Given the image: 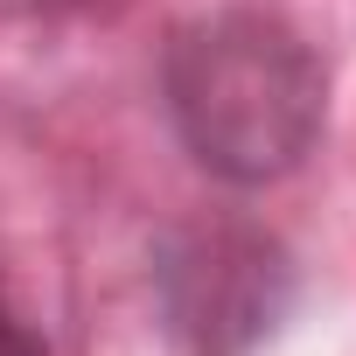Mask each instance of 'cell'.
<instances>
[{
	"mask_svg": "<svg viewBox=\"0 0 356 356\" xmlns=\"http://www.w3.org/2000/svg\"><path fill=\"white\" fill-rule=\"evenodd\" d=\"M161 91L182 147L231 189H266L293 175L328 105L321 56L266 8H224L189 22L168 42Z\"/></svg>",
	"mask_w": 356,
	"mask_h": 356,
	"instance_id": "cell-1",
	"label": "cell"
},
{
	"mask_svg": "<svg viewBox=\"0 0 356 356\" xmlns=\"http://www.w3.org/2000/svg\"><path fill=\"white\" fill-rule=\"evenodd\" d=\"M154 300L189 356H245L293 307V259L259 224H182L154 252Z\"/></svg>",
	"mask_w": 356,
	"mask_h": 356,
	"instance_id": "cell-2",
	"label": "cell"
},
{
	"mask_svg": "<svg viewBox=\"0 0 356 356\" xmlns=\"http://www.w3.org/2000/svg\"><path fill=\"white\" fill-rule=\"evenodd\" d=\"M0 356H49V342L8 307V293H0Z\"/></svg>",
	"mask_w": 356,
	"mask_h": 356,
	"instance_id": "cell-3",
	"label": "cell"
}]
</instances>
